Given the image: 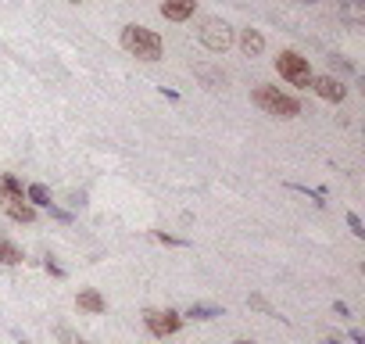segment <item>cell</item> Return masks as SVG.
I'll return each instance as SVG.
<instances>
[{"instance_id": "cell-31", "label": "cell", "mask_w": 365, "mask_h": 344, "mask_svg": "<svg viewBox=\"0 0 365 344\" xmlns=\"http://www.w3.org/2000/svg\"><path fill=\"white\" fill-rule=\"evenodd\" d=\"M22 344H32V340H22Z\"/></svg>"}, {"instance_id": "cell-25", "label": "cell", "mask_w": 365, "mask_h": 344, "mask_svg": "<svg viewBox=\"0 0 365 344\" xmlns=\"http://www.w3.org/2000/svg\"><path fill=\"white\" fill-rule=\"evenodd\" d=\"M347 337H351V340H354V344H365V333H361V330H351V333H347Z\"/></svg>"}, {"instance_id": "cell-27", "label": "cell", "mask_w": 365, "mask_h": 344, "mask_svg": "<svg viewBox=\"0 0 365 344\" xmlns=\"http://www.w3.org/2000/svg\"><path fill=\"white\" fill-rule=\"evenodd\" d=\"M233 344H251V340H247V337H237V340H233Z\"/></svg>"}, {"instance_id": "cell-13", "label": "cell", "mask_w": 365, "mask_h": 344, "mask_svg": "<svg viewBox=\"0 0 365 344\" xmlns=\"http://www.w3.org/2000/svg\"><path fill=\"white\" fill-rule=\"evenodd\" d=\"M25 201H29L32 208H47V205H50V190H47L43 183H29V187H25Z\"/></svg>"}, {"instance_id": "cell-8", "label": "cell", "mask_w": 365, "mask_h": 344, "mask_svg": "<svg viewBox=\"0 0 365 344\" xmlns=\"http://www.w3.org/2000/svg\"><path fill=\"white\" fill-rule=\"evenodd\" d=\"M193 11H197V0H165L162 4V18L169 22H186L193 18Z\"/></svg>"}, {"instance_id": "cell-30", "label": "cell", "mask_w": 365, "mask_h": 344, "mask_svg": "<svg viewBox=\"0 0 365 344\" xmlns=\"http://www.w3.org/2000/svg\"><path fill=\"white\" fill-rule=\"evenodd\" d=\"M68 4H79V0H68Z\"/></svg>"}, {"instance_id": "cell-26", "label": "cell", "mask_w": 365, "mask_h": 344, "mask_svg": "<svg viewBox=\"0 0 365 344\" xmlns=\"http://www.w3.org/2000/svg\"><path fill=\"white\" fill-rule=\"evenodd\" d=\"M319 344H340V337H333V333H330V337H323Z\"/></svg>"}, {"instance_id": "cell-6", "label": "cell", "mask_w": 365, "mask_h": 344, "mask_svg": "<svg viewBox=\"0 0 365 344\" xmlns=\"http://www.w3.org/2000/svg\"><path fill=\"white\" fill-rule=\"evenodd\" d=\"M311 90H316L323 101H330V104H340L347 97V86L337 76H311Z\"/></svg>"}, {"instance_id": "cell-1", "label": "cell", "mask_w": 365, "mask_h": 344, "mask_svg": "<svg viewBox=\"0 0 365 344\" xmlns=\"http://www.w3.org/2000/svg\"><path fill=\"white\" fill-rule=\"evenodd\" d=\"M122 47L133 57H140V62H162V54H165L162 36L154 29H147V25H126L122 29Z\"/></svg>"}, {"instance_id": "cell-10", "label": "cell", "mask_w": 365, "mask_h": 344, "mask_svg": "<svg viewBox=\"0 0 365 344\" xmlns=\"http://www.w3.org/2000/svg\"><path fill=\"white\" fill-rule=\"evenodd\" d=\"M76 305H79L83 312H93V316H100L104 309H108V302H104L100 291H93V287H83V291L76 294Z\"/></svg>"}, {"instance_id": "cell-2", "label": "cell", "mask_w": 365, "mask_h": 344, "mask_svg": "<svg viewBox=\"0 0 365 344\" xmlns=\"http://www.w3.org/2000/svg\"><path fill=\"white\" fill-rule=\"evenodd\" d=\"M251 101L265 115H276V119H297L301 115V101L290 93H280V86H254Z\"/></svg>"}, {"instance_id": "cell-20", "label": "cell", "mask_w": 365, "mask_h": 344, "mask_svg": "<svg viewBox=\"0 0 365 344\" xmlns=\"http://www.w3.org/2000/svg\"><path fill=\"white\" fill-rule=\"evenodd\" d=\"M347 229H351L354 237H365V226H361V219H358L354 212H347Z\"/></svg>"}, {"instance_id": "cell-9", "label": "cell", "mask_w": 365, "mask_h": 344, "mask_svg": "<svg viewBox=\"0 0 365 344\" xmlns=\"http://www.w3.org/2000/svg\"><path fill=\"white\" fill-rule=\"evenodd\" d=\"M0 208H4L15 222H36V208L25 197H4V201H0Z\"/></svg>"}, {"instance_id": "cell-12", "label": "cell", "mask_w": 365, "mask_h": 344, "mask_svg": "<svg viewBox=\"0 0 365 344\" xmlns=\"http://www.w3.org/2000/svg\"><path fill=\"white\" fill-rule=\"evenodd\" d=\"M193 72H197V79H201L208 90H222V86H226V76L215 72V69H208V65H197Z\"/></svg>"}, {"instance_id": "cell-7", "label": "cell", "mask_w": 365, "mask_h": 344, "mask_svg": "<svg viewBox=\"0 0 365 344\" xmlns=\"http://www.w3.org/2000/svg\"><path fill=\"white\" fill-rule=\"evenodd\" d=\"M337 15L347 29H361L365 25V0H340Z\"/></svg>"}, {"instance_id": "cell-24", "label": "cell", "mask_w": 365, "mask_h": 344, "mask_svg": "<svg viewBox=\"0 0 365 344\" xmlns=\"http://www.w3.org/2000/svg\"><path fill=\"white\" fill-rule=\"evenodd\" d=\"M162 97H169V101H179V93H176L172 86H162Z\"/></svg>"}, {"instance_id": "cell-23", "label": "cell", "mask_w": 365, "mask_h": 344, "mask_svg": "<svg viewBox=\"0 0 365 344\" xmlns=\"http://www.w3.org/2000/svg\"><path fill=\"white\" fill-rule=\"evenodd\" d=\"M333 312H337V319H351V309L344 302H333Z\"/></svg>"}, {"instance_id": "cell-29", "label": "cell", "mask_w": 365, "mask_h": 344, "mask_svg": "<svg viewBox=\"0 0 365 344\" xmlns=\"http://www.w3.org/2000/svg\"><path fill=\"white\" fill-rule=\"evenodd\" d=\"M0 201H4V187H0Z\"/></svg>"}, {"instance_id": "cell-17", "label": "cell", "mask_w": 365, "mask_h": 344, "mask_svg": "<svg viewBox=\"0 0 365 344\" xmlns=\"http://www.w3.org/2000/svg\"><path fill=\"white\" fill-rule=\"evenodd\" d=\"M150 237L158 241V244H165V248H186V241H183V237H172V234H165V229H154Z\"/></svg>"}, {"instance_id": "cell-16", "label": "cell", "mask_w": 365, "mask_h": 344, "mask_svg": "<svg viewBox=\"0 0 365 344\" xmlns=\"http://www.w3.org/2000/svg\"><path fill=\"white\" fill-rule=\"evenodd\" d=\"M0 187H4V197H25V187H22V180L15 176V172H4Z\"/></svg>"}, {"instance_id": "cell-11", "label": "cell", "mask_w": 365, "mask_h": 344, "mask_svg": "<svg viewBox=\"0 0 365 344\" xmlns=\"http://www.w3.org/2000/svg\"><path fill=\"white\" fill-rule=\"evenodd\" d=\"M240 50H244L247 57H258V54L265 50V36L258 33V29H244V33H240Z\"/></svg>"}, {"instance_id": "cell-32", "label": "cell", "mask_w": 365, "mask_h": 344, "mask_svg": "<svg viewBox=\"0 0 365 344\" xmlns=\"http://www.w3.org/2000/svg\"><path fill=\"white\" fill-rule=\"evenodd\" d=\"M79 344H90V340H79Z\"/></svg>"}, {"instance_id": "cell-4", "label": "cell", "mask_w": 365, "mask_h": 344, "mask_svg": "<svg viewBox=\"0 0 365 344\" xmlns=\"http://www.w3.org/2000/svg\"><path fill=\"white\" fill-rule=\"evenodd\" d=\"M197 40L212 50V54H226L229 47H233V29H229V22H222V18H204L201 22V29H197Z\"/></svg>"}, {"instance_id": "cell-28", "label": "cell", "mask_w": 365, "mask_h": 344, "mask_svg": "<svg viewBox=\"0 0 365 344\" xmlns=\"http://www.w3.org/2000/svg\"><path fill=\"white\" fill-rule=\"evenodd\" d=\"M294 4H316V0H294Z\"/></svg>"}, {"instance_id": "cell-22", "label": "cell", "mask_w": 365, "mask_h": 344, "mask_svg": "<svg viewBox=\"0 0 365 344\" xmlns=\"http://www.w3.org/2000/svg\"><path fill=\"white\" fill-rule=\"evenodd\" d=\"M330 62H333V69H340V72H347V76H354V65H351V62H344V57H340V54H333V57H330Z\"/></svg>"}, {"instance_id": "cell-21", "label": "cell", "mask_w": 365, "mask_h": 344, "mask_svg": "<svg viewBox=\"0 0 365 344\" xmlns=\"http://www.w3.org/2000/svg\"><path fill=\"white\" fill-rule=\"evenodd\" d=\"M43 269H47L50 276H54V280H65V269H61V265H58L54 258H47V262H43Z\"/></svg>"}, {"instance_id": "cell-19", "label": "cell", "mask_w": 365, "mask_h": 344, "mask_svg": "<svg viewBox=\"0 0 365 344\" xmlns=\"http://www.w3.org/2000/svg\"><path fill=\"white\" fill-rule=\"evenodd\" d=\"M47 212H50V219H58V222H72V212H65V208H58L54 201L47 205Z\"/></svg>"}, {"instance_id": "cell-3", "label": "cell", "mask_w": 365, "mask_h": 344, "mask_svg": "<svg viewBox=\"0 0 365 344\" xmlns=\"http://www.w3.org/2000/svg\"><path fill=\"white\" fill-rule=\"evenodd\" d=\"M276 72L290 83V86H311V65H308V57H301L297 50H280L276 57Z\"/></svg>"}, {"instance_id": "cell-15", "label": "cell", "mask_w": 365, "mask_h": 344, "mask_svg": "<svg viewBox=\"0 0 365 344\" xmlns=\"http://www.w3.org/2000/svg\"><path fill=\"white\" fill-rule=\"evenodd\" d=\"M22 248L18 244H11L8 237H0V262H8V265H22Z\"/></svg>"}, {"instance_id": "cell-18", "label": "cell", "mask_w": 365, "mask_h": 344, "mask_svg": "<svg viewBox=\"0 0 365 344\" xmlns=\"http://www.w3.org/2000/svg\"><path fill=\"white\" fill-rule=\"evenodd\" d=\"M247 305H251V309H258V312H265V316H273V319H280V312H276L262 294H251V298H247Z\"/></svg>"}, {"instance_id": "cell-5", "label": "cell", "mask_w": 365, "mask_h": 344, "mask_svg": "<svg viewBox=\"0 0 365 344\" xmlns=\"http://www.w3.org/2000/svg\"><path fill=\"white\" fill-rule=\"evenodd\" d=\"M143 323H147V330L154 333V337H172L179 326H183V316L176 312V309H147L143 312Z\"/></svg>"}, {"instance_id": "cell-14", "label": "cell", "mask_w": 365, "mask_h": 344, "mask_svg": "<svg viewBox=\"0 0 365 344\" xmlns=\"http://www.w3.org/2000/svg\"><path fill=\"white\" fill-rule=\"evenodd\" d=\"M215 316H222L219 305H190L186 309V319H193V323H208V319H215Z\"/></svg>"}]
</instances>
